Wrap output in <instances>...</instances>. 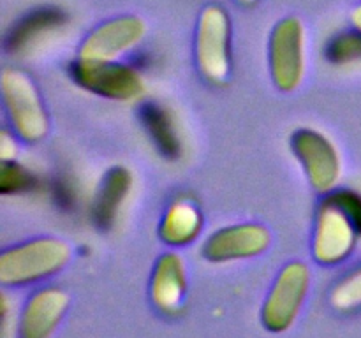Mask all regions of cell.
Returning <instances> with one entry per match:
<instances>
[{
	"instance_id": "cell-1",
	"label": "cell",
	"mask_w": 361,
	"mask_h": 338,
	"mask_svg": "<svg viewBox=\"0 0 361 338\" xmlns=\"http://www.w3.org/2000/svg\"><path fill=\"white\" fill-rule=\"evenodd\" d=\"M361 236V196L351 190L331 194L321 203L314 225V259L334 266L351 256Z\"/></svg>"
},
{
	"instance_id": "cell-22",
	"label": "cell",
	"mask_w": 361,
	"mask_h": 338,
	"mask_svg": "<svg viewBox=\"0 0 361 338\" xmlns=\"http://www.w3.org/2000/svg\"><path fill=\"white\" fill-rule=\"evenodd\" d=\"M240 4H243V6H254V4H257L259 0H238Z\"/></svg>"
},
{
	"instance_id": "cell-5",
	"label": "cell",
	"mask_w": 361,
	"mask_h": 338,
	"mask_svg": "<svg viewBox=\"0 0 361 338\" xmlns=\"http://www.w3.org/2000/svg\"><path fill=\"white\" fill-rule=\"evenodd\" d=\"M268 60L274 84L281 92H293L302 84L307 69L305 27L295 16L279 21L270 34Z\"/></svg>"
},
{
	"instance_id": "cell-8",
	"label": "cell",
	"mask_w": 361,
	"mask_h": 338,
	"mask_svg": "<svg viewBox=\"0 0 361 338\" xmlns=\"http://www.w3.org/2000/svg\"><path fill=\"white\" fill-rule=\"evenodd\" d=\"M291 150L314 190L328 194L337 187L342 175V161L330 137L314 129H298L291 136Z\"/></svg>"
},
{
	"instance_id": "cell-10",
	"label": "cell",
	"mask_w": 361,
	"mask_h": 338,
	"mask_svg": "<svg viewBox=\"0 0 361 338\" xmlns=\"http://www.w3.org/2000/svg\"><path fill=\"white\" fill-rule=\"evenodd\" d=\"M271 234L261 224H235L219 229L203 245V256L210 263L250 259L270 246Z\"/></svg>"
},
{
	"instance_id": "cell-12",
	"label": "cell",
	"mask_w": 361,
	"mask_h": 338,
	"mask_svg": "<svg viewBox=\"0 0 361 338\" xmlns=\"http://www.w3.org/2000/svg\"><path fill=\"white\" fill-rule=\"evenodd\" d=\"M187 291L185 263L178 254H164L159 257L152 273L150 296L162 313H178L182 310Z\"/></svg>"
},
{
	"instance_id": "cell-19",
	"label": "cell",
	"mask_w": 361,
	"mask_h": 338,
	"mask_svg": "<svg viewBox=\"0 0 361 338\" xmlns=\"http://www.w3.org/2000/svg\"><path fill=\"white\" fill-rule=\"evenodd\" d=\"M30 183V175L25 171L16 162H2V173H0V189L2 194L18 192Z\"/></svg>"
},
{
	"instance_id": "cell-11",
	"label": "cell",
	"mask_w": 361,
	"mask_h": 338,
	"mask_svg": "<svg viewBox=\"0 0 361 338\" xmlns=\"http://www.w3.org/2000/svg\"><path fill=\"white\" fill-rule=\"evenodd\" d=\"M69 306V294L62 289L46 287L34 292L20 317V338H49L59 327Z\"/></svg>"
},
{
	"instance_id": "cell-16",
	"label": "cell",
	"mask_w": 361,
	"mask_h": 338,
	"mask_svg": "<svg viewBox=\"0 0 361 338\" xmlns=\"http://www.w3.org/2000/svg\"><path fill=\"white\" fill-rule=\"evenodd\" d=\"M145 123H147L148 130H150L152 137L157 141L159 146L166 151L168 155H176L178 154V137H176L175 129H173L171 116L168 115V111H164L159 106H147L145 108Z\"/></svg>"
},
{
	"instance_id": "cell-20",
	"label": "cell",
	"mask_w": 361,
	"mask_h": 338,
	"mask_svg": "<svg viewBox=\"0 0 361 338\" xmlns=\"http://www.w3.org/2000/svg\"><path fill=\"white\" fill-rule=\"evenodd\" d=\"M0 155H2V162H13L16 157V144L7 130H2L0 134Z\"/></svg>"
},
{
	"instance_id": "cell-18",
	"label": "cell",
	"mask_w": 361,
	"mask_h": 338,
	"mask_svg": "<svg viewBox=\"0 0 361 338\" xmlns=\"http://www.w3.org/2000/svg\"><path fill=\"white\" fill-rule=\"evenodd\" d=\"M330 60L337 63L353 62V60H361V34H344L335 39L328 49Z\"/></svg>"
},
{
	"instance_id": "cell-13",
	"label": "cell",
	"mask_w": 361,
	"mask_h": 338,
	"mask_svg": "<svg viewBox=\"0 0 361 338\" xmlns=\"http://www.w3.org/2000/svg\"><path fill=\"white\" fill-rule=\"evenodd\" d=\"M203 227V215L200 206L189 197H176L166 210L159 225V236L171 246L192 243Z\"/></svg>"
},
{
	"instance_id": "cell-3",
	"label": "cell",
	"mask_w": 361,
	"mask_h": 338,
	"mask_svg": "<svg viewBox=\"0 0 361 338\" xmlns=\"http://www.w3.org/2000/svg\"><path fill=\"white\" fill-rule=\"evenodd\" d=\"M2 102L14 132L27 143H37L48 134L49 120L41 94L28 74L4 69L0 76Z\"/></svg>"
},
{
	"instance_id": "cell-17",
	"label": "cell",
	"mask_w": 361,
	"mask_h": 338,
	"mask_svg": "<svg viewBox=\"0 0 361 338\" xmlns=\"http://www.w3.org/2000/svg\"><path fill=\"white\" fill-rule=\"evenodd\" d=\"M330 305L338 312L361 308V266L335 285L330 294Z\"/></svg>"
},
{
	"instance_id": "cell-9",
	"label": "cell",
	"mask_w": 361,
	"mask_h": 338,
	"mask_svg": "<svg viewBox=\"0 0 361 338\" xmlns=\"http://www.w3.org/2000/svg\"><path fill=\"white\" fill-rule=\"evenodd\" d=\"M147 35V25L141 18L126 14L104 21L81 42L78 58L95 62H116L122 55L136 48Z\"/></svg>"
},
{
	"instance_id": "cell-6",
	"label": "cell",
	"mask_w": 361,
	"mask_h": 338,
	"mask_svg": "<svg viewBox=\"0 0 361 338\" xmlns=\"http://www.w3.org/2000/svg\"><path fill=\"white\" fill-rule=\"evenodd\" d=\"M309 287L310 271L307 264L295 261L282 268L261 310L264 327L271 333L289 330L305 303Z\"/></svg>"
},
{
	"instance_id": "cell-14",
	"label": "cell",
	"mask_w": 361,
	"mask_h": 338,
	"mask_svg": "<svg viewBox=\"0 0 361 338\" xmlns=\"http://www.w3.org/2000/svg\"><path fill=\"white\" fill-rule=\"evenodd\" d=\"M133 189V175L127 168H111L99 185L97 197L94 204L95 222L101 227H111L118 217L120 210L126 204Z\"/></svg>"
},
{
	"instance_id": "cell-2",
	"label": "cell",
	"mask_w": 361,
	"mask_h": 338,
	"mask_svg": "<svg viewBox=\"0 0 361 338\" xmlns=\"http://www.w3.org/2000/svg\"><path fill=\"white\" fill-rule=\"evenodd\" d=\"M73 249L60 238H35L4 250L0 256V282L27 285L59 273L71 261Z\"/></svg>"
},
{
	"instance_id": "cell-4",
	"label": "cell",
	"mask_w": 361,
	"mask_h": 338,
	"mask_svg": "<svg viewBox=\"0 0 361 338\" xmlns=\"http://www.w3.org/2000/svg\"><path fill=\"white\" fill-rule=\"evenodd\" d=\"M196 62L204 80L224 84L231 74V21L221 6L201 11L196 30Z\"/></svg>"
},
{
	"instance_id": "cell-7",
	"label": "cell",
	"mask_w": 361,
	"mask_h": 338,
	"mask_svg": "<svg viewBox=\"0 0 361 338\" xmlns=\"http://www.w3.org/2000/svg\"><path fill=\"white\" fill-rule=\"evenodd\" d=\"M71 74L81 88L111 101H136L145 94V81L141 74L133 67L118 62L78 58L71 67Z\"/></svg>"
},
{
	"instance_id": "cell-15",
	"label": "cell",
	"mask_w": 361,
	"mask_h": 338,
	"mask_svg": "<svg viewBox=\"0 0 361 338\" xmlns=\"http://www.w3.org/2000/svg\"><path fill=\"white\" fill-rule=\"evenodd\" d=\"M62 25V16L59 13H37L35 16L23 21L18 30L13 32V39L9 44L13 49H27L30 44H35L39 37L59 28Z\"/></svg>"
},
{
	"instance_id": "cell-21",
	"label": "cell",
	"mask_w": 361,
	"mask_h": 338,
	"mask_svg": "<svg viewBox=\"0 0 361 338\" xmlns=\"http://www.w3.org/2000/svg\"><path fill=\"white\" fill-rule=\"evenodd\" d=\"M351 23H353V27H355V30L361 34V4L358 7H355V9H353Z\"/></svg>"
}]
</instances>
